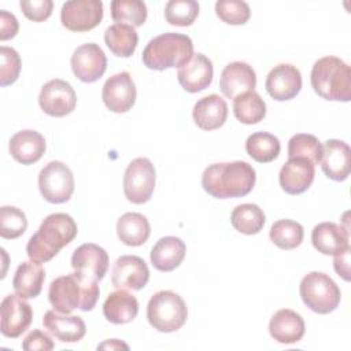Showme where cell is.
I'll return each mask as SVG.
<instances>
[{"mask_svg": "<svg viewBox=\"0 0 351 351\" xmlns=\"http://www.w3.org/2000/svg\"><path fill=\"white\" fill-rule=\"evenodd\" d=\"M256 181L254 167L243 160L213 163L202 174L203 189L215 199L243 197Z\"/></svg>", "mask_w": 351, "mask_h": 351, "instance_id": "1", "label": "cell"}, {"mask_svg": "<svg viewBox=\"0 0 351 351\" xmlns=\"http://www.w3.org/2000/svg\"><path fill=\"white\" fill-rule=\"evenodd\" d=\"M75 221L66 213L49 214L40 225L38 230L29 239L26 252L30 261L45 263L70 244L77 236Z\"/></svg>", "mask_w": 351, "mask_h": 351, "instance_id": "2", "label": "cell"}, {"mask_svg": "<svg viewBox=\"0 0 351 351\" xmlns=\"http://www.w3.org/2000/svg\"><path fill=\"white\" fill-rule=\"evenodd\" d=\"M99 295L100 289L96 281H82L74 273L55 278L48 289L49 303L62 314H70L75 308L93 310Z\"/></svg>", "mask_w": 351, "mask_h": 351, "instance_id": "3", "label": "cell"}, {"mask_svg": "<svg viewBox=\"0 0 351 351\" xmlns=\"http://www.w3.org/2000/svg\"><path fill=\"white\" fill-rule=\"evenodd\" d=\"M314 92L325 100L350 101L351 100V69L336 56L318 59L310 74Z\"/></svg>", "mask_w": 351, "mask_h": 351, "instance_id": "4", "label": "cell"}, {"mask_svg": "<svg viewBox=\"0 0 351 351\" xmlns=\"http://www.w3.org/2000/svg\"><path fill=\"white\" fill-rule=\"evenodd\" d=\"M193 56V43L191 37L181 33H163L149 40L143 51L141 59L151 70H166L182 67Z\"/></svg>", "mask_w": 351, "mask_h": 351, "instance_id": "5", "label": "cell"}, {"mask_svg": "<svg viewBox=\"0 0 351 351\" xmlns=\"http://www.w3.org/2000/svg\"><path fill=\"white\" fill-rule=\"evenodd\" d=\"M147 318L158 332L170 333L184 326L188 318V308L178 293L159 291L151 296L147 304Z\"/></svg>", "mask_w": 351, "mask_h": 351, "instance_id": "6", "label": "cell"}, {"mask_svg": "<svg viewBox=\"0 0 351 351\" xmlns=\"http://www.w3.org/2000/svg\"><path fill=\"white\" fill-rule=\"evenodd\" d=\"M303 303L317 314H329L337 308L341 292L337 284L325 273L311 271L306 274L299 285Z\"/></svg>", "mask_w": 351, "mask_h": 351, "instance_id": "7", "label": "cell"}, {"mask_svg": "<svg viewBox=\"0 0 351 351\" xmlns=\"http://www.w3.org/2000/svg\"><path fill=\"white\" fill-rule=\"evenodd\" d=\"M74 176L67 165L59 160L47 163L38 174L41 196L53 204L66 203L74 192Z\"/></svg>", "mask_w": 351, "mask_h": 351, "instance_id": "8", "label": "cell"}, {"mask_svg": "<svg viewBox=\"0 0 351 351\" xmlns=\"http://www.w3.org/2000/svg\"><path fill=\"white\" fill-rule=\"evenodd\" d=\"M156 171L148 158L133 159L123 176V192L129 202L134 204L147 203L155 189Z\"/></svg>", "mask_w": 351, "mask_h": 351, "instance_id": "9", "label": "cell"}, {"mask_svg": "<svg viewBox=\"0 0 351 351\" xmlns=\"http://www.w3.org/2000/svg\"><path fill=\"white\" fill-rule=\"evenodd\" d=\"M103 19L100 0H70L62 5L60 21L70 32H89Z\"/></svg>", "mask_w": 351, "mask_h": 351, "instance_id": "10", "label": "cell"}, {"mask_svg": "<svg viewBox=\"0 0 351 351\" xmlns=\"http://www.w3.org/2000/svg\"><path fill=\"white\" fill-rule=\"evenodd\" d=\"M38 104L47 115L60 118L74 111L77 95L67 81L55 78L43 85L38 95Z\"/></svg>", "mask_w": 351, "mask_h": 351, "instance_id": "11", "label": "cell"}, {"mask_svg": "<svg viewBox=\"0 0 351 351\" xmlns=\"http://www.w3.org/2000/svg\"><path fill=\"white\" fill-rule=\"evenodd\" d=\"M71 267L80 280L99 282L107 273L108 254L97 244H82L73 252Z\"/></svg>", "mask_w": 351, "mask_h": 351, "instance_id": "12", "label": "cell"}, {"mask_svg": "<svg viewBox=\"0 0 351 351\" xmlns=\"http://www.w3.org/2000/svg\"><path fill=\"white\" fill-rule=\"evenodd\" d=\"M1 335L10 339L19 337L32 324V306L18 293L7 295L0 306Z\"/></svg>", "mask_w": 351, "mask_h": 351, "instance_id": "13", "label": "cell"}, {"mask_svg": "<svg viewBox=\"0 0 351 351\" xmlns=\"http://www.w3.org/2000/svg\"><path fill=\"white\" fill-rule=\"evenodd\" d=\"M70 63L74 75L86 84L97 81L107 69L106 53L95 43L80 45L73 52Z\"/></svg>", "mask_w": 351, "mask_h": 351, "instance_id": "14", "label": "cell"}, {"mask_svg": "<svg viewBox=\"0 0 351 351\" xmlns=\"http://www.w3.org/2000/svg\"><path fill=\"white\" fill-rule=\"evenodd\" d=\"M136 96V85L128 71H122L107 78L101 90L106 107L117 114L128 112L134 106Z\"/></svg>", "mask_w": 351, "mask_h": 351, "instance_id": "15", "label": "cell"}, {"mask_svg": "<svg viewBox=\"0 0 351 351\" xmlns=\"http://www.w3.org/2000/svg\"><path fill=\"white\" fill-rule=\"evenodd\" d=\"M149 280V269L143 258L136 255L119 256L111 271V282L117 289L140 291Z\"/></svg>", "mask_w": 351, "mask_h": 351, "instance_id": "16", "label": "cell"}, {"mask_svg": "<svg viewBox=\"0 0 351 351\" xmlns=\"http://www.w3.org/2000/svg\"><path fill=\"white\" fill-rule=\"evenodd\" d=\"M315 176V165L303 156L289 158L281 167L278 181L281 189L288 195H300L306 192Z\"/></svg>", "mask_w": 351, "mask_h": 351, "instance_id": "17", "label": "cell"}, {"mask_svg": "<svg viewBox=\"0 0 351 351\" xmlns=\"http://www.w3.org/2000/svg\"><path fill=\"white\" fill-rule=\"evenodd\" d=\"M265 88L277 101L291 100L302 89V74L296 66L280 63L267 74Z\"/></svg>", "mask_w": 351, "mask_h": 351, "instance_id": "18", "label": "cell"}, {"mask_svg": "<svg viewBox=\"0 0 351 351\" xmlns=\"http://www.w3.org/2000/svg\"><path fill=\"white\" fill-rule=\"evenodd\" d=\"M321 167L325 176L333 181H344L351 170V149L347 143L336 138L326 140L322 145Z\"/></svg>", "mask_w": 351, "mask_h": 351, "instance_id": "19", "label": "cell"}, {"mask_svg": "<svg viewBox=\"0 0 351 351\" xmlns=\"http://www.w3.org/2000/svg\"><path fill=\"white\" fill-rule=\"evenodd\" d=\"M256 86V74L245 62H232L225 66L221 73L219 89L228 99L254 90Z\"/></svg>", "mask_w": 351, "mask_h": 351, "instance_id": "20", "label": "cell"}, {"mask_svg": "<svg viewBox=\"0 0 351 351\" xmlns=\"http://www.w3.org/2000/svg\"><path fill=\"white\" fill-rule=\"evenodd\" d=\"M213 63L203 53H193L191 60L178 69L177 78L184 90L196 93L206 88L213 81Z\"/></svg>", "mask_w": 351, "mask_h": 351, "instance_id": "21", "label": "cell"}, {"mask_svg": "<svg viewBox=\"0 0 351 351\" xmlns=\"http://www.w3.org/2000/svg\"><path fill=\"white\" fill-rule=\"evenodd\" d=\"M43 325L62 343H77L86 333V325L81 317L62 314L56 310H48L44 314Z\"/></svg>", "mask_w": 351, "mask_h": 351, "instance_id": "22", "label": "cell"}, {"mask_svg": "<svg viewBox=\"0 0 351 351\" xmlns=\"http://www.w3.org/2000/svg\"><path fill=\"white\" fill-rule=\"evenodd\" d=\"M11 156L22 165H33L41 159L47 149L45 138L41 133L26 129L16 132L8 144Z\"/></svg>", "mask_w": 351, "mask_h": 351, "instance_id": "23", "label": "cell"}, {"mask_svg": "<svg viewBox=\"0 0 351 351\" xmlns=\"http://www.w3.org/2000/svg\"><path fill=\"white\" fill-rule=\"evenodd\" d=\"M192 117L202 130L219 129L226 122L228 104L219 95L211 93L195 103Z\"/></svg>", "mask_w": 351, "mask_h": 351, "instance_id": "24", "label": "cell"}, {"mask_svg": "<svg viewBox=\"0 0 351 351\" xmlns=\"http://www.w3.org/2000/svg\"><path fill=\"white\" fill-rule=\"evenodd\" d=\"M269 333L281 344L298 343L304 335V321L296 311L281 308L270 318Z\"/></svg>", "mask_w": 351, "mask_h": 351, "instance_id": "25", "label": "cell"}, {"mask_svg": "<svg viewBox=\"0 0 351 351\" xmlns=\"http://www.w3.org/2000/svg\"><path fill=\"white\" fill-rule=\"evenodd\" d=\"M311 243L324 255H337L350 247L348 230L333 222H321L311 232Z\"/></svg>", "mask_w": 351, "mask_h": 351, "instance_id": "26", "label": "cell"}, {"mask_svg": "<svg viewBox=\"0 0 351 351\" xmlns=\"http://www.w3.org/2000/svg\"><path fill=\"white\" fill-rule=\"evenodd\" d=\"M186 254L185 243L176 236L159 239L151 250V263L159 271H171L177 269Z\"/></svg>", "mask_w": 351, "mask_h": 351, "instance_id": "27", "label": "cell"}, {"mask_svg": "<svg viewBox=\"0 0 351 351\" xmlns=\"http://www.w3.org/2000/svg\"><path fill=\"white\" fill-rule=\"evenodd\" d=\"M138 313L137 299L126 289L111 292L103 303V314L106 319L115 325H122L133 321Z\"/></svg>", "mask_w": 351, "mask_h": 351, "instance_id": "28", "label": "cell"}, {"mask_svg": "<svg viewBox=\"0 0 351 351\" xmlns=\"http://www.w3.org/2000/svg\"><path fill=\"white\" fill-rule=\"evenodd\" d=\"M45 270L41 263L34 261L22 262L14 274L12 288L23 299L37 298L43 289Z\"/></svg>", "mask_w": 351, "mask_h": 351, "instance_id": "29", "label": "cell"}, {"mask_svg": "<svg viewBox=\"0 0 351 351\" xmlns=\"http://www.w3.org/2000/svg\"><path fill=\"white\" fill-rule=\"evenodd\" d=\"M151 233V226L140 213H125L117 222V234L119 240L129 247L143 245Z\"/></svg>", "mask_w": 351, "mask_h": 351, "instance_id": "30", "label": "cell"}, {"mask_svg": "<svg viewBox=\"0 0 351 351\" xmlns=\"http://www.w3.org/2000/svg\"><path fill=\"white\" fill-rule=\"evenodd\" d=\"M104 41L115 56L129 58L137 48L138 36L133 26L125 23H114L106 29Z\"/></svg>", "mask_w": 351, "mask_h": 351, "instance_id": "31", "label": "cell"}, {"mask_svg": "<svg viewBox=\"0 0 351 351\" xmlns=\"http://www.w3.org/2000/svg\"><path fill=\"white\" fill-rule=\"evenodd\" d=\"M266 217L263 210L254 203H243L233 208L230 214L232 226L243 234H256L262 230Z\"/></svg>", "mask_w": 351, "mask_h": 351, "instance_id": "32", "label": "cell"}, {"mask_svg": "<svg viewBox=\"0 0 351 351\" xmlns=\"http://www.w3.org/2000/svg\"><path fill=\"white\" fill-rule=\"evenodd\" d=\"M233 112L241 123L254 125L265 118L266 103L255 90H250L233 99Z\"/></svg>", "mask_w": 351, "mask_h": 351, "instance_id": "33", "label": "cell"}, {"mask_svg": "<svg viewBox=\"0 0 351 351\" xmlns=\"http://www.w3.org/2000/svg\"><path fill=\"white\" fill-rule=\"evenodd\" d=\"M281 149L280 140L267 132H255L245 141L247 154L259 163L273 162Z\"/></svg>", "mask_w": 351, "mask_h": 351, "instance_id": "34", "label": "cell"}, {"mask_svg": "<svg viewBox=\"0 0 351 351\" xmlns=\"http://www.w3.org/2000/svg\"><path fill=\"white\" fill-rule=\"evenodd\" d=\"M303 226L292 219H280L270 228L269 237L281 250H293L303 241Z\"/></svg>", "mask_w": 351, "mask_h": 351, "instance_id": "35", "label": "cell"}, {"mask_svg": "<svg viewBox=\"0 0 351 351\" xmlns=\"http://www.w3.org/2000/svg\"><path fill=\"white\" fill-rule=\"evenodd\" d=\"M111 18L117 23L143 26L147 19V5L141 0H112Z\"/></svg>", "mask_w": 351, "mask_h": 351, "instance_id": "36", "label": "cell"}, {"mask_svg": "<svg viewBox=\"0 0 351 351\" xmlns=\"http://www.w3.org/2000/svg\"><path fill=\"white\" fill-rule=\"evenodd\" d=\"M303 156L310 159L314 165L321 162L322 144L314 134L298 133L288 141V158Z\"/></svg>", "mask_w": 351, "mask_h": 351, "instance_id": "37", "label": "cell"}, {"mask_svg": "<svg viewBox=\"0 0 351 351\" xmlns=\"http://www.w3.org/2000/svg\"><path fill=\"white\" fill-rule=\"evenodd\" d=\"M199 15V3L195 0H170L165 7V18L173 26H191Z\"/></svg>", "mask_w": 351, "mask_h": 351, "instance_id": "38", "label": "cell"}, {"mask_svg": "<svg viewBox=\"0 0 351 351\" xmlns=\"http://www.w3.org/2000/svg\"><path fill=\"white\" fill-rule=\"evenodd\" d=\"M27 219L22 210L14 206L0 208V236L7 240L18 239L26 232Z\"/></svg>", "mask_w": 351, "mask_h": 351, "instance_id": "39", "label": "cell"}, {"mask_svg": "<svg viewBox=\"0 0 351 351\" xmlns=\"http://www.w3.org/2000/svg\"><path fill=\"white\" fill-rule=\"evenodd\" d=\"M215 14L228 25H244L251 16V10L245 1L219 0L215 3Z\"/></svg>", "mask_w": 351, "mask_h": 351, "instance_id": "40", "label": "cell"}, {"mask_svg": "<svg viewBox=\"0 0 351 351\" xmlns=\"http://www.w3.org/2000/svg\"><path fill=\"white\" fill-rule=\"evenodd\" d=\"M19 53L10 47H0V85L7 86L14 84L21 73Z\"/></svg>", "mask_w": 351, "mask_h": 351, "instance_id": "41", "label": "cell"}, {"mask_svg": "<svg viewBox=\"0 0 351 351\" xmlns=\"http://www.w3.org/2000/svg\"><path fill=\"white\" fill-rule=\"evenodd\" d=\"M19 7L23 15L33 22H43L52 14V0H21Z\"/></svg>", "mask_w": 351, "mask_h": 351, "instance_id": "42", "label": "cell"}, {"mask_svg": "<svg viewBox=\"0 0 351 351\" xmlns=\"http://www.w3.org/2000/svg\"><path fill=\"white\" fill-rule=\"evenodd\" d=\"M53 347L55 344L51 340V337L40 329H33L22 341V348L26 351H34V350L49 351V350H53Z\"/></svg>", "mask_w": 351, "mask_h": 351, "instance_id": "43", "label": "cell"}, {"mask_svg": "<svg viewBox=\"0 0 351 351\" xmlns=\"http://www.w3.org/2000/svg\"><path fill=\"white\" fill-rule=\"evenodd\" d=\"M19 30L18 21L14 14L7 12L5 10L0 11V40H10L16 36Z\"/></svg>", "mask_w": 351, "mask_h": 351, "instance_id": "44", "label": "cell"}, {"mask_svg": "<svg viewBox=\"0 0 351 351\" xmlns=\"http://www.w3.org/2000/svg\"><path fill=\"white\" fill-rule=\"evenodd\" d=\"M350 252L351 248L348 247L347 250H344L341 254L333 255V267L336 270V273L344 280V281H350Z\"/></svg>", "mask_w": 351, "mask_h": 351, "instance_id": "45", "label": "cell"}, {"mask_svg": "<svg viewBox=\"0 0 351 351\" xmlns=\"http://www.w3.org/2000/svg\"><path fill=\"white\" fill-rule=\"evenodd\" d=\"M129 350V346L121 340L117 339H111V340H106L104 343L97 346V350Z\"/></svg>", "mask_w": 351, "mask_h": 351, "instance_id": "46", "label": "cell"}]
</instances>
